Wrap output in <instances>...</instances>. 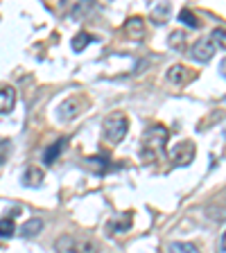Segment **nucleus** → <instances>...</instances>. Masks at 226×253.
Wrapping results in <instances>:
<instances>
[{
    "instance_id": "1",
    "label": "nucleus",
    "mask_w": 226,
    "mask_h": 253,
    "mask_svg": "<svg viewBox=\"0 0 226 253\" xmlns=\"http://www.w3.org/2000/svg\"><path fill=\"white\" fill-rule=\"evenodd\" d=\"M170 138V131L163 125H152L147 131L142 133V158L145 161H156L161 149Z\"/></svg>"
},
{
    "instance_id": "2",
    "label": "nucleus",
    "mask_w": 226,
    "mask_h": 253,
    "mask_svg": "<svg viewBox=\"0 0 226 253\" xmlns=\"http://www.w3.org/2000/svg\"><path fill=\"white\" fill-rule=\"evenodd\" d=\"M54 249H57V253H100V244L95 240L73 235H59Z\"/></svg>"
},
{
    "instance_id": "3",
    "label": "nucleus",
    "mask_w": 226,
    "mask_h": 253,
    "mask_svg": "<svg viewBox=\"0 0 226 253\" xmlns=\"http://www.w3.org/2000/svg\"><path fill=\"white\" fill-rule=\"evenodd\" d=\"M127 129H129V120H127L125 113H111V116L104 118L102 122V131H104V138L113 145L125 140Z\"/></svg>"
},
{
    "instance_id": "4",
    "label": "nucleus",
    "mask_w": 226,
    "mask_h": 253,
    "mask_svg": "<svg viewBox=\"0 0 226 253\" xmlns=\"http://www.w3.org/2000/svg\"><path fill=\"white\" fill-rule=\"evenodd\" d=\"M195 156H197V147L192 140H181L170 147V161H172L174 165H179V168L190 165L195 161Z\"/></svg>"
},
{
    "instance_id": "5",
    "label": "nucleus",
    "mask_w": 226,
    "mask_h": 253,
    "mask_svg": "<svg viewBox=\"0 0 226 253\" xmlns=\"http://www.w3.org/2000/svg\"><path fill=\"white\" fill-rule=\"evenodd\" d=\"M84 106H86V100L82 95H73L68 100H63L61 104H59V120H63V122L75 120V118L84 111Z\"/></svg>"
},
{
    "instance_id": "6",
    "label": "nucleus",
    "mask_w": 226,
    "mask_h": 253,
    "mask_svg": "<svg viewBox=\"0 0 226 253\" xmlns=\"http://www.w3.org/2000/svg\"><path fill=\"white\" fill-rule=\"evenodd\" d=\"M215 50H217L215 43H213L208 37H204L192 45V57H195V61H199V63H208L213 57H215Z\"/></svg>"
},
{
    "instance_id": "7",
    "label": "nucleus",
    "mask_w": 226,
    "mask_h": 253,
    "mask_svg": "<svg viewBox=\"0 0 226 253\" xmlns=\"http://www.w3.org/2000/svg\"><path fill=\"white\" fill-rule=\"evenodd\" d=\"M192 77H195V70L185 68V66H181V63H177V66H172V68L168 70V82H172L174 86L188 84Z\"/></svg>"
},
{
    "instance_id": "8",
    "label": "nucleus",
    "mask_w": 226,
    "mask_h": 253,
    "mask_svg": "<svg viewBox=\"0 0 226 253\" xmlns=\"http://www.w3.org/2000/svg\"><path fill=\"white\" fill-rule=\"evenodd\" d=\"M125 34H127V39H132V41H142V39H145V21H142L140 16H132V18L125 23Z\"/></svg>"
},
{
    "instance_id": "9",
    "label": "nucleus",
    "mask_w": 226,
    "mask_h": 253,
    "mask_svg": "<svg viewBox=\"0 0 226 253\" xmlns=\"http://www.w3.org/2000/svg\"><path fill=\"white\" fill-rule=\"evenodd\" d=\"M16 104V90L11 86H0V116L9 113Z\"/></svg>"
},
{
    "instance_id": "10",
    "label": "nucleus",
    "mask_w": 226,
    "mask_h": 253,
    "mask_svg": "<svg viewBox=\"0 0 226 253\" xmlns=\"http://www.w3.org/2000/svg\"><path fill=\"white\" fill-rule=\"evenodd\" d=\"M43 183V169L37 168V165H30L27 172L23 174V185H30V188H37V185Z\"/></svg>"
},
{
    "instance_id": "11",
    "label": "nucleus",
    "mask_w": 226,
    "mask_h": 253,
    "mask_svg": "<svg viewBox=\"0 0 226 253\" xmlns=\"http://www.w3.org/2000/svg\"><path fill=\"white\" fill-rule=\"evenodd\" d=\"M95 37L93 34H89V32H79V34H75L73 41H70V47H73L75 52H84L86 47H89V43H93Z\"/></svg>"
},
{
    "instance_id": "12",
    "label": "nucleus",
    "mask_w": 226,
    "mask_h": 253,
    "mask_svg": "<svg viewBox=\"0 0 226 253\" xmlns=\"http://www.w3.org/2000/svg\"><path fill=\"white\" fill-rule=\"evenodd\" d=\"M43 228V219H39V217H32V219H27L25 224L21 226V235L23 237H34L39 235Z\"/></svg>"
},
{
    "instance_id": "13",
    "label": "nucleus",
    "mask_w": 226,
    "mask_h": 253,
    "mask_svg": "<svg viewBox=\"0 0 226 253\" xmlns=\"http://www.w3.org/2000/svg\"><path fill=\"white\" fill-rule=\"evenodd\" d=\"M63 147H66V138L63 140H57L54 145H50V147L45 149V154H43V163L45 165H52L54 161H57V156L63 152Z\"/></svg>"
},
{
    "instance_id": "14",
    "label": "nucleus",
    "mask_w": 226,
    "mask_h": 253,
    "mask_svg": "<svg viewBox=\"0 0 226 253\" xmlns=\"http://www.w3.org/2000/svg\"><path fill=\"white\" fill-rule=\"evenodd\" d=\"M179 21L183 23V25H190L192 30H197V27H201V21L197 18V14L195 11H190L188 7H183V9L179 11Z\"/></svg>"
},
{
    "instance_id": "15",
    "label": "nucleus",
    "mask_w": 226,
    "mask_h": 253,
    "mask_svg": "<svg viewBox=\"0 0 226 253\" xmlns=\"http://www.w3.org/2000/svg\"><path fill=\"white\" fill-rule=\"evenodd\" d=\"M170 2H161V5H156L152 9V18L156 21V25H163L165 21H168V14H170Z\"/></svg>"
},
{
    "instance_id": "16",
    "label": "nucleus",
    "mask_w": 226,
    "mask_h": 253,
    "mask_svg": "<svg viewBox=\"0 0 226 253\" xmlns=\"http://www.w3.org/2000/svg\"><path fill=\"white\" fill-rule=\"evenodd\" d=\"M208 39L215 43V47H222V50L226 52V30H224V27H215V30L211 32V37H208Z\"/></svg>"
},
{
    "instance_id": "17",
    "label": "nucleus",
    "mask_w": 226,
    "mask_h": 253,
    "mask_svg": "<svg viewBox=\"0 0 226 253\" xmlns=\"http://www.w3.org/2000/svg\"><path fill=\"white\" fill-rule=\"evenodd\" d=\"M170 253H199V249L190 242H172L170 244Z\"/></svg>"
},
{
    "instance_id": "18",
    "label": "nucleus",
    "mask_w": 226,
    "mask_h": 253,
    "mask_svg": "<svg viewBox=\"0 0 226 253\" xmlns=\"http://www.w3.org/2000/svg\"><path fill=\"white\" fill-rule=\"evenodd\" d=\"M16 231V224L11 217H2L0 219V237H11Z\"/></svg>"
},
{
    "instance_id": "19",
    "label": "nucleus",
    "mask_w": 226,
    "mask_h": 253,
    "mask_svg": "<svg viewBox=\"0 0 226 253\" xmlns=\"http://www.w3.org/2000/svg\"><path fill=\"white\" fill-rule=\"evenodd\" d=\"M170 47H174V50H183L185 47V34L183 32H172V34H170Z\"/></svg>"
},
{
    "instance_id": "20",
    "label": "nucleus",
    "mask_w": 226,
    "mask_h": 253,
    "mask_svg": "<svg viewBox=\"0 0 226 253\" xmlns=\"http://www.w3.org/2000/svg\"><path fill=\"white\" fill-rule=\"evenodd\" d=\"M220 247H222V251H226V231L222 233V237H220Z\"/></svg>"
},
{
    "instance_id": "21",
    "label": "nucleus",
    "mask_w": 226,
    "mask_h": 253,
    "mask_svg": "<svg viewBox=\"0 0 226 253\" xmlns=\"http://www.w3.org/2000/svg\"><path fill=\"white\" fill-rule=\"evenodd\" d=\"M220 70H222V75H224V79H226V57L222 59V66H220Z\"/></svg>"
},
{
    "instance_id": "22",
    "label": "nucleus",
    "mask_w": 226,
    "mask_h": 253,
    "mask_svg": "<svg viewBox=\"0 0 226 253\" xmlns=\"http://www.w3.org/2000/svg\"><path fill=\"white\" fill-rule=\"evenodd\" d=\"M224 140H226V129H224Z\"/></svg>"
}]
</instances>
